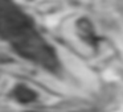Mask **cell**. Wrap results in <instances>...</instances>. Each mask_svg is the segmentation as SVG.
Returning a JSON list of instances; mask_svg holds the SVG:
<instances>
[{
	"label": "cell",
	"instance_id": "1",
	"mask_svg": "<svg viewBox=\"0 0 123 112\" xmlns=\"http://www.w3.org/2000/svg\"><path fill=\"white\" fill-rule=\"evenodd\" d=\"M0 37L24 58H32L41 51L45 40L33 29L32 21L13 3L0 0Z\"/></svg>",
	"mask_w": 123,
	"mask_h": 112
},
{
	"label": "cell",
	"instance_id": "2",
	"mask_svg": "<svg viewBox=\"0 0 123 112\" xmlns=\"http://www.w3.org/2000/svg\"><path fill=\"white\" fill-rule=\"evenodd\" d=\"M13 96L19 101H21V103H29V101H33L36 98H37V95H36L35 91L31 90L29 87H27V86H23V84H19V86L15 87Z\"/></svg>",
	"mask_w": 123,
	"mask_h": 112
},
{
	"label": "cell",
	"instance_id": "3",
	"mask_svg": "<svg viewBox=\"0 0 123 112\" xmlns=\"http://www.w3.org/2000/svg\"><path fill=\"white\" fill-rule=\"evenodd\" d=\"M78 29H80L81 37H82L86 42L95 44L97 37H95V34H94V29L87 20H81V21L78 22Z\"/></svg>",
	"mask_w": 123,
	"mask_h": 112
}]
</instances>
